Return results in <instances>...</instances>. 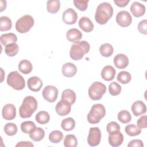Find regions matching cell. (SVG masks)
Masks as SVG:
<instances>
[{
	"label": "cell",
	"instance_id": "cell-26",
	"mask_svg": "<svg viewBox=\"0 0 147 147\" xmlns=\"http://www.w3.org/2000/svg\"><path fill=\"white\" fill-rule=\"evenodd\" d=\"M45 136V131L43 129L37 127L30 134V138L34 141L38 142L42 140Z\"/></svg>",
	"mask_w": 147,
	"mask_h": 147
},
{
	"label": "cell",
	"instance_id": "cell-13",
	"mask_svg": "<svg viewBox=\"0 0 147 147\" xmlns=\"http://www.w3.org/2000/svg\"><path fill=\"white\" fill-rule=\"evenodd\" d=\"M109 144L113 147L120 146L123 141V136L120 131H116L109 133L108 137Z\"/></svg>",
	"mask_w": 147,
	"mask_h": 147
},
{
	"label": "cell",
	"instance_id": "cell-10",
	"mask_svg": "<svg viewBox=\"0 0 147 147\" xmlns=\"http://www.w3.org/2000/svg\"><path fill=\"white\" fill-rule=\"evenodd\" d=\"M116 22L122 27H127L131 24L132 17L127 11L122 10L119 11L117 14Z\"/></svg>",
	"mask_w": 147,
	"mask_h": 147
},
{
	"label": "cell",
	"instance_id": "cell-7",
	"mask_svg": "<svg viewBox=\"0 0 147 147\" xmlns=\"http://www.w3.org/2000/svg\"><path fill=\"white\" fill-rule=\"evenodd\" d=\"M106 92V87L103 83L100 82H95L89 87L88 94L90 99L93 100H98L102 98Z\"/></svg>",
	"mask_w": 147,
	"mask_h": 147
},
{
	"label": "cell",
	"instance_id": "cell-38",
	"mask_svg": "<svg viewBox=\"0 0 147 147\" xmlns=\"http://www.w3.org/2000/svg\"><path fill=\"white\" fill-rule=\"evenodd\" d=\"M118 119L122 123H127L130 122L131 116L130 113L127 110H121L118 113Z\"/></svg>",
	"mask_w": 147,
	"mask_h": 147
},
{
	"label": "cell",
	"instance_id": "cell-9",
	"mask_svg": "<svg viewBox=\"0 0 147 147\" xmlns=\"http://www.w3.org/2000/svg\"><path fill=\"white\" fill-rule=\"evenodd\" d=\"M58 94V89L55 86L51 85L45 86L42 92L44 99L50 103H53L57 99Z\"/></svg>",
	"mask_w": 147,
	"mask_h": 147
},
{
	"label": "cell",
	"instance_id": "cell-39",
	"mask_svg": "<svg viewBox=\"0 0 147 147\" xmlns=\"http://www.w3.org/2000/svg\"><path fill=\"white\" fill-rule=\"evenodd\" d=\"M122 87L118 83L115 82H111L109 86V91L110 95L116 96L119 95L121 92Z\"/></svg>",
	"mask_w": 147,
	"mask_h": 147
},
{
	"label": "cell",
	"instance_id": "cell-30",
	"mask_svg": "<svg viewBox=\"0 0 147 147\" xmlns=\"http://www.w3.org/2000/svg\"><path fill=\"white\" fill-rule=\"evenodd\" d=\"M61 126L65 131H68L72 130L75 126V121L71 117L65 118L62 120L61 122Z\"/></svg>",
	"mask_w": 147,
	"mask_h": 147
},
{
	"label": "cell",
	"instance_id": "cell-37",
	"mask_svg": "<svg viewBox=\"0 0 147 147\" xmlns=\"http://www.w3.org/2000/svg\"><path fill=\"white\" fill-rule=\"evenodd\" d=\"M63 144L65 147H76L78 145V140L74 134H68L65 137Z\"/></svg>",
	"mask_w": 147,
	"mask_h": 147
},
{
	"label": "cell",
	"instance_id": "cell-2",
	"mask_svg": "<svg viewBox=\"0 0 147 147\" xmlns=\"http://www.w3.org/2000/svg\"><path fill=\"white\" fill-rule=\"evenodd\" d=\"M37 109V101L32 96H26L20 107L19 114L22 118H29Z\"/></svg>",
	"mask_w": 147,
	"mask_h": 147
},
{
	"label": "cell",
	"instance_id": "cell-28",
	"mask_svg": "<svg viewBox=\"0 0 147 147\" xmlns=\"http://www.w3.org/2000/svg\"><path fill=\"white\" fill-rule=\"evenodd\" d=\"M60 2L59 0H49L47 2V11L52 14H55L60 9Z\"/></svg>",
	"mask_w": 147,
	"mask_h": 147
},
{
	"label": "cell",
	"instance_id": "cell-32",
	"mask_svg": "<svg viewBox=\"0 0 147 147\" xmlns=\"http://www.w3.org/2000/svg\"><path fill=\"white\" fill-rule=\"evenodd\" d=\"M125 131L128 136L133 137L139 135L141 133V129L134 124H129L126 126Z\"/></svg>",
	"mask_w": 147,
	"mask_h": 147
},
{
	"label": "cell",
	"instance_id": "cell-44",
	"mask_svg": "<svg viewBox=\"0 0 147 147\" xmlns=\"http://www.w3.org/2000/svg\"><path fill=\"white\" fill-rule=\"evenodd\" d=\"M137 125L140 129H145L147 127L146 115L141 117L137 121Z\"/></svg>",
	"mask_w": 147,
	"mask_h": 147
},
{
	"label": "cell",
	"instance_id": "cell-4",
	"mask_svg": "<svg viewBox=\"0 0 147 147\" xmlns=\"http://www.w3.org/2000/svg\"><path fill=\"white\" fill-rule=\"evenodd\" d=\"M106 109L104 106L100 103L94 105L87 115V121L90 123L96 124L105 116Z\"/></svg>",
	"mask_w": 147,
	"mask_h": 147
},
{
	"label": "cell",
	"instance_id": "cell-1",
	"mask_svg": "<svg viewBox=\"0 0 147 147\" xmlns=\"http://www.w3.org/2000/svg\"><path fill=\"white\" fill-rule=\"evenodd\" d=\"M113 15V8L108 2L100 3L96 7L95 20L100 25L106 24Z\"/></svg>",
	"mask_w": 147,
	"mask_h": 147
},
{
	"label": "cell",
	"instance_id": "cell-16",
	"mask_svg": "<svg viewBox=\"0 0 147 147\" xmlns=\"http://www.w3.org/2000/svg\"><path fill=\"white\" fill-rule=\"evenodd\" d=\"M113 61L115 66L119 69H123L126 68L129 63L127 56L122 53L117 54L114 57Z\"/></svg>",
	"mask_w": 147,
	"mask_h": 147
},
{
	"label": "cell",
	"instance_id": "cell-3",
	"mask_svg": "<svg viewBox=\"0 0 147 147\" xmlns=\"http://www.w3.org/2000/svg\"><path fill=\"white\" fill-rule=\"evenodd\" d=\"M90 48L89 43L86 41H81L74 43L71 45L70 49V57L74 60H80L84 55L89 52Z\"/></svg>",
	"mask_w": 147,
	"mask_h": 147
},
{
	"label": "cell",
	"instance_id": "cell-18",
	"mask_svg": "<svg viewBox=\"0 0 147 147\" xmlns=\"http://www.w3.org/2000/svg\"><path fill=\"white\" fill-rule=\"evenodd\" d=\"M131 109L133 115L136 117L143 115L146 112V105L141 100H137L134 102L132 104Z\"/></svg>",
	"mask_w": 147,
	"mask_h": 147
},
{
	"label": "cell",
	"instance_id": "cell-45",
	"mask_svg": "<svg viewBox=\"0 0 147 147\" xmlns=\"http://www.w3.org/2000/svg\"><path fill=\"white\" fill-rule=\"evenodd\" d=\"M128 147H143L144 144L143 142L141 140L134 139L130 141V142L127 145Z\"/></svg>",
	"mask_w": 147,
	"mask_h": 147
},
{
	"label": "cell",
	"instance_id": "cell-36",
	"mask_svg": "<svg viewBox=\"0 0 147 147\" xmlns=\"http://www.w3.org/2000/svg\"><path fill=\"white\" fill-rule=\"evenodd\" d=\"M117 79L118 82L122 84H127L131 79V76L130 74L125 71H121L117 75Z\"/></svg>",
	"mask_w": 147,
	"mask_h": 147
},
{
	"label": "cell",
	"instance_id": "cell-17",
	"mask_svg": "<svg viewBox=\"0 0 147 147\" xmlns=\"http://www.w3.org/2000/svg\"><path fill=\"white\" fill-rule=\"evenodd\" d=\"M116 74L115 68L110 65L105 66L101 71V76L106 81H111L114 79Z\"/></svg>",
	"mask_w": 147,
	"mask_h": 147
},
{
	"label": "cell",
	"instance_id": "cell-25",
	"mask_svg": "<svg viewBox=\"0 0 147 147\" xmlns=\"http://www.w3.org/2000/svg\"><path fill=\"white\" fill-rule=\"evenodd\" d=\"M61 99L67 101L72 105L75 102L76 94L71 89L64 90L61 94Z\"/></svg>",
	"mask_w": 147,
	"mask_h": 147
},
{
	"label": "cell",
	"instance_id": "cell-22",
	"mask_svg": "<svg viewBox=\"0 0 147 147\" xmlns=\"http://www.w3.org/2000/svg\"><path fill=\"white\" fill-rule=\"evenodd\" d=\"M78 23L79 28L85 32L89 33L91 32L94 29V24L88 17H81Z\"/></svg>",
	"mask_w": 147,
	"mask_h": 147
},
{
	"label": "cell",
	"instance_id": "cell-42",
	"mask_svg": "<svg viewBox=\"0 0 147 147\" xmlns=\"http://www.w3.org/2000/svg\"><path fill=\"white\" fill-rule=\"evenodd\" d=\"M106 130L109 133L119 131L120 130V126L117 122L112 121L109 122L106 126Z\"/></svg>",
	"mask_w": 147,
	"mask_h": 147
},
{
	"label": "cell",
	"instance_id": "cell-33",
	"mask_svg": "<svg viewBox=\"0 0 147 147\" xmlns=\"http://www.w3.org/2000/svg\"><path fill=\"white\" fill-rule=\"evenodd\" d=\"M19 51V47L16 43H11L5 46V52L7 56L13 57L16 56Z\"/></svg>",
	"mask_w": 147,
	"mask_h": 147
},
{
	"label": "cell",
	"instance_id": "cell-15",
	"mask_svg": "<svg viewBox=\"0 0 147 147\" xmlns=\"http://www.w3.org/2000/svg\"><path fill=\"white\" fill-rule=\"evenodd\" d=\"M29 89L34 92H37L41 88L43 83L42 80L37 76H32L28 79L27 82Z\"/></svg>",
	"mask_w": 147,
	"mask_h": 147
},
{
	"label": "cell",
	"instance_id": "cell-23",
	"mask_svg": "<svg viewBox=\"0 0 147 147\" xmlns=\"http://www.w3.org/2000/svg\"><path fill=\"white\" fill-rule=\"evenodd\" d=\"M17 41V36L13 33H5L1 35L0 38V42L2 45L6 46L11 43H16Z\"/></svg>",
	"mask_w": 147,
	"mask_h": 147
},
{
	"label": "cell",
	"instance_id": "cell-14",
	"mask_svg": "<svg viewBox=\"0 0 147 147\" xmlns=\"http://www.w3.org/2000/svg\"><path fill=\"white\" fill-rule=\"evenodd\" d=\"M2 115L6 120L14 119L16 116V109L13 104H6L2 110Z\"/></svg>",
	"mask_w": 147,
	"mask_h": 147
},
{
	"label": "cell",
	"instance_id": "cell-19",
	"mask_svg": "<svg viewBox=\"0 0 147 147\" xmlns=\"http://www.w3.org/2000/svg\"><path fill=\"white\" fill-rule=\"evenodd\" d=\"M130 10L132 14L136 17L142 16L145 14L146 10L144 5L136 1L134 2L131 5Z\"/></svg>",
	"mask_w": 147,
	"mask_h": 147
},
{
	"label": "cell",
	"instance_id": "cell-48",
	"mask_svg": "<svg viewBox=\"0 0 147 147\" xmlns=\"http://www.w3.org/2000/svg\"><path fill=\"white\" fill-rule=\"evenodd\" d=\"M3 1L1 0V10H0L1 11H2L4 10H5L6 7V1L5 2L4 4H3Z\"/></svg>",
	"mask_w": 147,
	"mask_h": 147
},
{
	"label": "cell",
	"instance_id": "cell-11",
	"mask_svg": "<svg viewBox=\"0 0 147 147\" xmlns=\"http://www.w3.org/2000/svg\"><path fill=\"white\" fill-rule=\"evenodd\" d=\"M62 18L65 24L72 25L77 21L78 14L72 8H68L63 12Z\"/></svg>",
	"mask_w": 147,
	"mask_h": 147
},
{
	"label": "cell",
	"instance_id": "cell-12",
	"mask_svg": "<svg viewBox=\"0 0 147 147\" xmlns=\"http://www.w3.org/2000/svg\"><path fill=\"white\" fill-rule=\"evenodd\" d=\"M56 111L60 116H65L68 115L71 110V105L67 101L61 99L56 105Z\"/></svg>",
	"mask_w": 147,
	"mask_h": 147
},
{
	"label": "cell",
	"instance_id": "cell-46",
	"mask_svg": "<svg viewBox=\"0 0 147 147\" xmlns=\"http://www.w3.org/2000/svg\"><path fill=\"white\" fill-rule=\"evenodd\" d=\"M130 0H114V3L119 7H123L127 6Z\"/></svg>",
	"mask_w": 147,
	"mask_h": 147
},
{
	"label": "cell",
	"instance_id": "cell-27",
	"mask_svg": "<svg viewBox=\"0 0 147 147\" xmlns=\"http://www.w3.org/2000/svg\"><path fill=\"white\" fill-rule=\"evenodd\" d=\"M99 52L102 56L108 57L113 55L114 48L110 44L105 43L100 46Z\"/></svg>",
	"mask_w": 147,
	"mask_h": 147
},
{
	"label": "cell",
	"instance_id": "cell-8",
	"mask_svg": "<svg viewBox=\"0 0 147 147\" xmlns=\"http://www.w3.org/2000/svg\"><path fill=\"white\" fill-rule=\"evenodd\" d=\"M101 140V132L99 127H91L87 137L88 144L91 146H95L99 144Z\"/></svg>",
	"mask_w": 147,
	"mask_h": 147
},
{
	"label": "cell",
	"instance_id": "cell-34",
	"mask_svg": "<svg viewBox=\"0 0 147 147\" xmlns=\"http://www.w3.org/2000/svg\"><path fill=\"white\" fill-rule=\"evenodd\" d=\"M36 127L35 123L30 121H25L21 124V131L26 134H30Z\"/></svg>",
	"mask_w": 147,
	"mask_h": 147
},
{
	"label": "cell",
	"instance_id": "cell-24",
	"mask_svg": "<svg viewBox=\"0 0 147 147\" xmlns=\"http://www.w3.org/2000/svg\"><path fill=\"white\" fill-rule=\"evenodd\" d=\"M19 71L24 74H28L30 73L33 69V66L31 62L26 59L20 61L18 64Z\"/></svg>",
	"mask_w": 147,
	"mask_h": 147
},
{
	"label": "cell",
	"instance_id": "cell-47",
	"mask_svg": "<svg viewBox=\"0 0 147 147\" xmlns=\"http://www.w3.org/2000/svg\"><path fill=\"white\" fill-rule=\"evenodd\" d=\"M16 147L25 146V147H33L34 145L30 141H20L16 145Z\"/></svg>",
	"mask_w": 147,
	"mask_h": 147
},
{
	"label": "cell",
	"instance_id": "cell-40",
	"mask_svg": "<svg viewBox=\"0 0 147 147\" xmlns=\"http://www.w3.org/2000/svg\"><path fill=\"white\" fill-rule=\"evenodd\" d=\"M18 130L17 125L14 123H7L4 126V131L7 136H13L15 135Z\"/></svg>",
	"mask_w": 147,
	"mask_h": 147
},
{
	"label": "cell",
	"instance_id": "cell-21",
	"mask_svg": "<svg viewBox=\"0 0 147 147\" xmlns=\"http://www.w3.org/2000/svg\"><path fill=\"white\" fill-rule=\"evenodd\" d=\"M62 74L67 78H71L75 75L77 72L76 66L72 63H66L62 67Z\"/></svg>",
	"mask_w": 147,
	"mask_h": 147
},
{
	"label": "cell",
	"instance_id": "cell-29",
	"mask_svg": "<svg viewBox=\"0 0 147 147\" xmlns=\"http://www.w3.org/2000/svg\"><path fill=\"white\" fill-rule=\"evenodd\" d=\"M12 22L9 17L7 16H1L0 17V30L5 32L11 29Z\"/></svg>",
	"mask_w": 147,
	"mask_h": 147
},
{
	"label": "cell",
	"instance_id": "cell-41",
	"mask_svg": "<svg viewBox=\"0 0 147 147\" xmlns=\"http://www.w3.org/2000/svg\"><path fill=\"white\" fill-rule=\"evenodd\" d=\"M74 3L75 7L79 9L80 11H84L86 10L88 7V1H74Z\"/></svg>",
	"mask_w": 147,
	"mask_h": 147
},
{
	"label": "cell",
	"instance_id": "cell-6",
	"mask_svg": "<svg viewBox=\"0 0 147 147\" xmlns=\"http://www.w3.org/2000/svg\"><path fill=\"white\" fill-rule=\"evenodd\" d=\"M34 24L33 17L26 14L20 17L16 23V30L20 33H25L29 31Z\"/></svg>",
	"mask_w": 147,
	"mask_h": 147
},
{
	"label": "cell",
	"instance_id": "cell-31",
	"mask_svg": "<svg viewBox=\"0 0 147 147\" xmlns=\"http://www.w3.org/2000/svg\"><path fill=\"white\" fill-rule=\"evenodd\" d=\"M36 121L40 124L44 125L49 122L50 120V116L49 113L46 111H39L35 117Z\"/></svg>",
	"mask_w": 147,
	"mask_h": 147
},
{
	"label": "cell",
	"instance_id": "cell-35",
	"mask_svg": "<svg viewBox=\"0 0 147 147\" xmlns=\"http://www.w3.org/2000/svg\"><path fill=\"white\" fill-rule=\"evenodd\" d=\"M63 138V134L59 130H53L49 134V140L54 144L59 143Z\"/></svg>",
	"mask_w": 147,
	"mask_h": 147
},
{
	"label": "cell",
	"instance_id": "cell-43",
	"mask_svg": "<svg viewBox=\"0 0 147 147\" xmlns=\"http://www.w3.org/2000/svg\"><path fill=\"white\" fill-rule=\"evenodd\" d=\"M138 30L139 32L143 34H147V20H143L141 21L138 25Z\"/></svg>",
	"mask_w": 147,
	"mask_h": 147
},
{
	"label": "cell",
	"instance_id": "cell-20",
	"mask_svg": "<svg viewBox=\"0 0 147 147\" xmlns=\"http://www.w3.org/2000/svg\"><path fill=\"white\" fill-rule=\"evenodd\" d=\"M66 37L69 41L76 43L80 41L82 37V34L79 29L76 28H71L67 32Z\"/></svg>",
	"mask_w": 147,
	"mask_h": 147
},
{
	"label": "cell",
	"instance_id": "cell-5",
	"mask_svg": "<svg viewBox=\"0 0 147 147\" xmlns=\"http://www.w3.org/2000/svg\"><path fill=\"white\" fill-rule=\"evenodd\" d=\"M6 81L9 86L16 90H22L25 86L24 78L17 71L9 73L7 75Z\"/></svg>",
	"mask_w": 147,
	"mask_h": 147
}]
</instances>
